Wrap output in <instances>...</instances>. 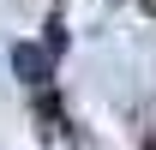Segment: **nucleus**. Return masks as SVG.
<instances>
[{
    "label": "nucleus",
    "instance_id": "nucleus-1",
    "mask_svg": "<svg viewBox=\"0 0 156 150\" xmlns=\"http://www.w3.org/2000/svg\"><path fill=\"white\" fill-rule=\"evenodd\" d=\"M12 72H18L24 84H36V90H48V84H54V48H36V42H18V48H12Z\"/></svg>",
    "mask_w": 156,
    "mask_h": 150
},
{
    "label": "nucleus",
    "instance_id": "nucleus-2",
    "mask_svg": "<svg viewBox=\"0 0 156 150\" xmlns=\"http://www.w3.org/2000/svg\"><path fill=\"white\" fill-rule=\"evenodd\" d=\"M36 114H42V132H60V102H54V90L36 96Z\"/></svg>",
    "mask_w": 156,
    "mask_h": 150
}]
</instances>
